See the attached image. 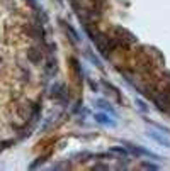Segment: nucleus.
<instances>
[{
    "label": "nucleus",
    "mask_w": 170,
    "mask_h": 171,
    "mask_svg": "<svg viewBox=\"0 0 170 171\" xmlns=\"http://www.w3.org/2000/svg\"><path fill=\"white\" fill-rule=\"evenodd\" d=\"M95 120H97V122H101V124H106V126H112V124H114V122H111V120L107 119L106 115H102V114L95 115Z\"/></svg>",
    "instance_id": "f03ea898"
},
{
    "label": "nucleus",
    "mask_w": 170,
    "mask_h": 171,
    "mask_svg": "<svg viewBox=\"0 0 170 171\" xmlns=\"http://www.w3.org/2000/svg\"><path fill=\"white\" fill-rule=\"evenodd\" d=\"M148 136H151L155 141H158L160 144H163V146H167V148H170V141L168 139H165V137H162V136H158L156 132H148Z\"/></svg>",
    "instance_id": "f257e3e1"
},
{
    "label": "nucleus",
    "mask_w": 170,
    "mask_h": 171,
    "mask_svg": "<svg viewBox=\"0 0 170 171\" xmlns=\"http://www.w3.org/2000/svg\"><path fill=\"white\" fill-rule=\"evenodd\" d=\"M143 168H145V169H158V166L150 164V163H145V164H143Z\"/></svg>",
    "instance_id": "20e7f679"
},
{
    "label": "nucleus",
    "mask_w": 170,
    "mask_h": 171,
    "mask_svg": "<svg viewBox=\"0 0 170 171\" xmlns=\"http://www.w3.org/2000/svg\"><path fill=\"white\" fill-rule=\"evenodd\" d=\"M112 153H118V154H123V156H126V151H124V149H121V148H114Z\"/></svg>",
    "instance_id": "39448f33"
},
{
    "label": "nucleus",
    "mask_w": 170,
    "mask_h": 171,
    "mask_svg": "<svg viewBox=\"0 0 170 171\" xmlns=\"http://www.w3.org/2000/svg\"><path fill=\"white\" fill-rule=\"evenodd\" d=\"M29 60H31L32 63H38V61L41 60V56L36 54V49H31V51H29Z\"/></svg>",
    "instance_id": "7ed1b4c3"
}]
</instances>
